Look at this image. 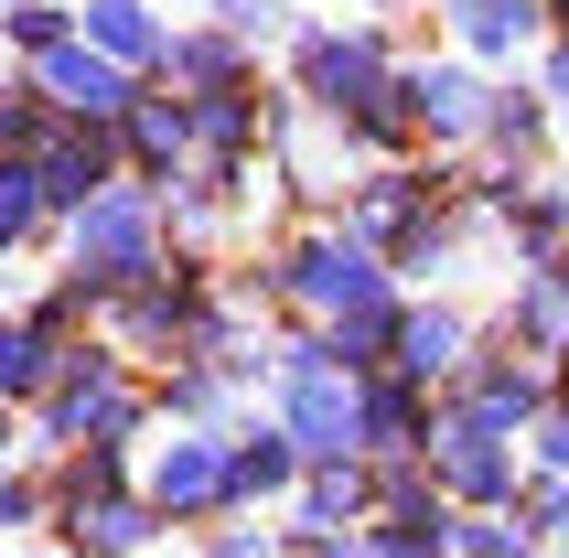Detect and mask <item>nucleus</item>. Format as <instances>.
Returning a JSON list of instances; mask_svg holds the SVG:
<instances>
[{
	"mask_svg": "<svg viewBox=\"0 0 569 558\" xmlns=\"http://www.w3.org/2000/svg\"><path fill=\"white\" fill-rule=\"evenodd\" d=\"M54 87L76 97V108H119V76H108V64H87V54H54Z\"/></svg>",
	"mask_w": 569,
	"mask_h": 558,
	"instance_id": "1",
	"label": "nucleus"
},
{
	"mask_svg": "<svg viewBox=\"0 0 569 558\" xmlns=\"http://www.w3.org/2000/svg\"><path fill=\"white\" fill-rule=\"evenodd\" d=\"M97 32H108V43H119V54H140V43H151V22H140V11H129V0H108V11H97Z\"/></svg>",
	"mask_w": 569,
	"mask_h": 558,
	"instance_id": "2",
	"label": "nucleus"
}]
</instances>
